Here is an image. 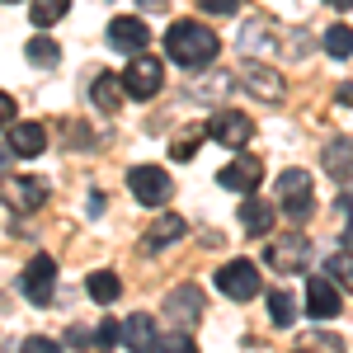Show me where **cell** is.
<instances>
[{"label": "cell", "instance_id": "obj_1", "mask_svg": "<svg viewBox=\"0 0 353 353\" xmlns=\"http://www.w3.org/2000/svg\"><path fill=\"white\" fill-rule=\"evenodd\" d=\"M165 52H170V61H179L184 71H203L208 61H217L221 38H217V28L198 24V19H179L165 33Z\"/></svg>", "mask_w": 353, "mask_h": 353}, {"label": "cell", "instance_id": "obj_2", "mask_svg": "<svg viewBox=\"0 0 353 353\" xmlns=\"http://www.w3.org/2000/svg\"><path fill=\"white\" fill-rule=\"evenodd\" d=\"M278 208H283V217L288 221H311L316 212V189H311V174L306 170H283L278 174Z\"/></svg>", "mask_w": 353, "mask_h": 353}, {"label": "cell", "instance_id": "obj_3", "mask_svg": "<svg viewBox=\"0 0 353 353\" xmlns=\"http://www.w3.org/2000/svg\"><path fill=\"white\" fill-rule=\"evenodd\" d=\"M128 189H132L137 203L161 208V203H170V193H174V179L165 174L161 165H137L132 174H128Z\"/></svg>", "mask_w": 353, "mask_h": 353}, {"label": "cell", "instance_id": "obj_4", "mask_svg": "<svg viewBox=\"0 0 353 353\" xmlns=\"http://www.w3.org/2000/svg\"><path fill=\"white\" fill-rule=\"evenodd\" d=\"M165 85V61L156 57L137 52V61H128V71H123V90L132 94V99H151V94H161Z\"/></svg>", "mask_w": 353, "mask_h": 353}, {"label": "cell", "instance_id": "obj_5", "mask_svg": "<svg viewBox=\"0 0 353 353\" xmlns=\"http://www.w3.org/2000/svg\"><path fill=\"white\" fill-rule=\"evenodd\" d=\"M217 288L231 301H250L264 283H259V269H254L250 259H231V264H221V269H217Z\"/></svg>", "mask_w": 353, "mask_h": 353}, {"label": "cell", "instance_id": "obj_6", "mask_svg": "<svg viewBox=\"0 0 353 353\" xmlns=\"http://www.w3.org/2000/svg\"><path fill=\"white\" fill-rule=\"evenodd\" d=\"M208 137H217L221 146H231V151H241L245 141L254 137V118L241 109H221L212 113V123H208Z\"/></svg>", "mask_w": 353, "mask_h": 353}, {"label": "cell", "instance_id": "obj_7", "mask_svg": "<svg viewBox=\"0 0 353 353\" xmlns=\"http://www.w3.org/2000/svg\"><path fill=\"white\" fill-rule=\"evenodd\" d=\"M52 288H57V259L52 254H33L24 269V297L33 306H48L52 301Z\"/></svg>", "mask_w": 353, "mask_h": 353}, {"label": "cell", "instance_id": "obj_8", "mask_svg": "<svg viewBox=\"0 0 353 353\" xmlns=\"http://www.w3.org/2000/svg\"><path fill=\"white\" fill-rule=\"evenodd\" d=\"M0 198L14 208V212H33L48 203V184L43 179H24V174H5L0 179Z\"/></svg>", "mask_w": 353, "mask_h": 353}, {"label": "cell", "instance_id": "obj_9", "mask_svg": "<svg viewBox=\"0 0 353 353\" xmlns=\"http://www.w3.org/2000/svg\"><path fill=\"white\" fill-rule=\"evenodd\" d=\"M259 179H264V161H259V156H236L231 165L217 170V184L231 189V193H254Z\"/></svg>", "mask_w": 353, "mask_h": 353}, {"label": "cell", "instance_id": "obj_10", "mask_svg": "<svg viewBox=\"0 0 353 353\" xmlns=\"http://www.w3.org/2000/svg\"><path fill=\"white\" fill-rule=\"evenodd\" d=\"M264 259H269V269H278V273H301L311 264V241H306V236H283V241L269 245Z\"/></svg>", "mask_w": 353, "mask_h": 353}, {"label": "cell", "instance_id": "obj_11", "mask_svg": "<svg viewBox=\"0 0 353 353\" xmlns=\"http://www.w3.org/2000/svg\"><path fill=\"white\" fill-rule=\"evenodd\" d=\"M339 306H344V297H339V283L330 273L306 283V311H311V321H334Z\"/></svg>", "mask_w": 353, "mask_h": 353}, {"label": "cell", "instance_id": "obj_12", "mask_svg": "<svg viewBox=\"0 0 353 353\" xmlns=\"http://www.w3.org/2000/svg\"><path fill=\"white\" fill-rule=\"evenodd\" d=\"M109 43L118 52H146V43H151V28L141 24V14H118L109 19Z\"/></svg>", "mask_w": 353, "mask_h": 353}, {"label": "cell", "instance_id": "obj_13", "mask_svg": "<svg viewBox=\"0 0 353 353\" xmlns=\"http://www.w3.org/2000/svg\"><path fill=\"white\" fill-rule=\"evenodd\" d=\"M165 316H170L174 325H198V321H203V288H193V283L174 288V292L165 297Z\"/></svg>", "mask_w": 353, "mask_h": 353}, {"label": "cell", "instance_id": "obj_14", "mask_svg": "<svg viewBox=\"0 0 353 353\" xmlns=\"http://www.w3.org/2000/svg\"><path fill=\"white\" fill-rule=\"evenodd\" d=\"M10 146L19 161H33L48 151V128L43 123H10Z\"/></svg>", "mask_w": 353, "mask_h": 353}, {"label": "cell", "instance_id": "obj_15", "mask_svg": "<svg viewBox=\"0 0 353 353\" xmlns=\"http://www.w3.org/2000/svg\"><path fill=\"white\" fill-rule=\"evenodd\" d=\"M321 161H325L330 179H339V184H353V141H349V137H330L325 151H321Z\"/></svg>", "mask_w": 353, "mask_h": 353}, {"label": "cell", "instance_id": "obj_16", "mask_svg": "<svg viewBox=\"0 0 353 353\" xmlns=\"http://www.w3.org/2000/svg\"><path fill=\"white\" fill-rule=\"evenodd\" d=\"M179 236H184V217H179V212H161V217L146 226L141 250H151V254H156V250H165V245H174Z\"/></svg>", "mask_w": 353, "mask_h": 353}, {"label": "cell", "instance_id": "obj_17", "mask_svg": "<svg viewBox=\"0 0 353 353\" xmlns=\"http://www.w3.org/2000/svg\"><path fill=\"white\" fill-rule=\"evenodd\" d=\"M156 339H161V334H156V321H151L146 311H137V316L123 321V344H128L132 353H151Z\"/></svg>", "mask_w": 353, "mask_h": 353}, {"label": "cell", "instance_id": "obj_18", "mask_svg": "<svg viewBox=\"0 0 353 353\" xmlns=\"http://www.w3.org/2000/svg\"><path fill=\"white\" fill-rule=\"evenodd\" d=\"M245 85H250L259 99H269V104L283 99V76L269 71V66H259V61H250V66H245Z\"/></svg>", "mask_w": 353, "mask_h": 353}, {"label": "cell", "instance_id": "obj_19", "mask_svg": "<svg viewBox=\"0 0 353 353\" xmlns=\"http://www.w3.org/2000/svg\"><path fill=\"white\" fill-rule=\"evenodd\" d=\"M241 226L250 231V236H269V231H273V208H269V203H259V198L250 193V198L241 203Z\"/></svg>", "mask_w": 353, "mask_h": 353}, {"label": "cell", "instance_id": "obj_20", "mask_svg": "<svg viewBox=\"0 0 353 353\" xmlns=\"http://www.w3.org/2000/svg\"><path fill=\"white\" fill-rule=\"evenodd\" d=\"M90 104L104 113H118L123 109V81H113V76H99V81L90 85Z\"/></svg>", "mask_w": 353, "mask_h": 353}, {"label": "cell", "instance_id": "obj_21", "mask_svg": "<svg viewBox=\"0 0 353 353\" xmlns=\"http://www.w3.org/2000/svg\"><path fill=\"white\" fill-rule=\"evenodd\" d=\"M85 292L99 301V306H109V301H118L123 297V283H118V273H109V269H99V273H90L85 278Z\"/></svg>", "mask_w": 353, "mask_h": 353}, {"label": "cell", "instance_id": "obj_22", "mask_svg": "<svg viewBox=\"0 0 353 353\" xmlns=\"http://www.w3.org/2000/svg\"><path fill=\"white\" fill-rule=\"evenodd\" d=\"M66 10H71V0H28V14H33V24H38V28L61 24Z\"/></svg>", "mask_w": 353, "mask_h": 353}, {"label": "cell", "instance_id": "obj_23", "mask_svg": "<svg viewBox=\"0 0 353 353\" xmlns=\"http://www.w3.org/2000/svg\"><path fill=\"white\" fill-rule=\"evenodd\" d=\"M325 273H330V278H334V283H339V292H353V250H349V245L330 254Z\"/></svg>", "mask_w": 353, "mask_h": 353}, {"label": "cell", "instance_id": "obj_24", "mask_svg": "<svg viewBox=\"0 0 353 353\" xmlns=\"http://www.w3.org/2000/svg\"><path fill=\"white\" fill-rule=\"evenodd\" d=\"M269 316H273V325L292 330V321H297V301H292V292L273 288V292H269Z\"/></svg>", "mask_w": 353, "mask_h": 353}, {"label": "cell", "instance_id": "obj_25", "mask_svg": "<svg viewBox=\"0 0 353 353\" xmlns=\"http://www.w3.org/2000/svg\"><path fill=\"white\" fill-rule=\"evenodd\" d=\"M24 57L33 61V66H52L57 57H61V48H57V38L38 33V38H28V43H24Z\"/></svg>", "mask_w": 353, "mask_h": 353}, {"label": "cell", "instance_id": "obj_26", "mask_svg": "<svg viewBox=\"0 0 353 353\" xmlns=\"http://www.w3.org/2000/svg\"><path fill=\"white\" fill-rule=\"evenodd\" d=\"M203 146V128H184V132L170 141V161H193Z\"/></svg>", "mask_w": 353, "mask_h": 353}, {"label": "cell", "instance_id": "obj_27", "mask_svg": "<svg viewBox=\"0 0 353 353\" xmlns=\"http://www.w3.org/2000/svg\"><path fill=\"white\" fill-rule=\"evenodd\" d=\"M325 52L330 57H353V28L349 24H330V33H325Z\"/></svg>", "mask_w": 353, "mask_h": 353}, {"label": "cell", "instance_id": "obj_28", "mask_svg": "<svg viewBox=\"0 0 353 353\" xmlns=\"http://www.w3.org/2000/svg\"><path fill=\"white\" fill-rule=\"evenodd\" d=\"M151 353H198V344H193L184 330H174V334H161V339L151 344Z\"/></svg>", "mask_w": 353, "mask_h": 353}, {"label": "cell", "instance_id": "obj_29", "mask_svg": "<svg viewBox=\"0 0 353 353\" xmlns=\"http://www.w3.org/2000/svg\"><path fill=\"white\" fill-rule=\"evenodd\" d=\"M334 212H339V241L353 245V189H344V198L334 203Z\"/></svg>", "mask_w": 353, "mask_h": 353}, {"label": "cell", "instance_id": "obj_30", "mask_svg": "<svg viewBox=\"0 0 353 353\" xmlns=\"http://www.w3.org/2000/svg\"><path fill=\"white\" fill-rule=\"evenodd\" d=\"M94 344H99L104 353H109L113 344H123V321H104V325L94 330Z\"/></svg>", "mask_w": 353, "mask_h": 353}, {"label": "cell", "instance_id": "obj_31", "mask_svg": "<svg viewBox=\"0 0 353 353\" xmlns=\"http://www.w3.org/2000/svg\"><path fill=\"white\" fill-rule=\"evenodd\" d=\"M19 353H61V349H57V339H43V334H28L24 344H19Z\"/></svg>", "mask_w": 353, "mask_h": 353}, {"label": "cell", "instance_id": "obj_32", "mask_svg": "<svg viewBox=\"0 0 353 353\" xmlns=\"http://www.w3.org/2000/svg\"><path fill=\"white\" fill-rule=\"evenodd\" d=\"M198 5H203L208 14H236V5H241V0H198Z\"/></svg>", "mask_w": 353, "mask_h": 353}, {"label": "cell", "instance_id": "obj_33", "mask_svg": "<svg viewBox=\"0 0 353 353\" xmlns=\"http://www.w3.org/2000/svg\"><path fill=\"white\" fill-rule=\"evenodd\" d=\"M14 113H19V104H14V99L0 90V123H14Z\"/></svg>", "mask_w": 353, "mask_h": 353}, {"label": "cell", "instance_id": "obj_34", "mask_svg": "<svg viewBox=\"0 0 353 353\" xmlns=\"http://www.w3.org/2000/svg\"><path fill=\"white\" fill-rule=\"evenodd\" d=\"M137 10H146V14H161V10H170V0H137Z\"/></svg>", "mask_w": 353, "mask_h": 353}, {"label": "cell", "instance_id": "obj_35", "mask_svg": "<svg viewBox=\"0 0 353 353\" xmlns=\"http://www.w3.org/2000/svg\"><path fill=\"white\" fill-rule=\"evenodd\" d=\"M10 161H19V156H14V146H10V137H0V170H5Z\"/></svg>", "mask_w": 353, "mask_h": 353}, {"label": "cell", "instance_id": "obj_36", "mask_svg": "<svg viewBox=\"0 0 353 353\" xmlns=\"http://www.w3.org/2000/svg\"><path fill=\"white\" fill-rule=\"evenodd\" d=\"M334 5H353V0H334Z\"/></svg>", "mask_w": 353, "mask_h": 353}, {"label": "cell", "instance_id": "obj_37", "mask_svg": "<svg viewBox=\"0 0 353 353\" xmlns=\"http://www.w3.org/2000/svg\"><path fill=\"white\" fill-rule=\"evenodd\" d=\"M5 5H14V0H5Z\"/></svg>", "mask_w": 353, "mask_h": 353}]
</instances>
